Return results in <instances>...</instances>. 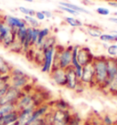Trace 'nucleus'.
<instances>
[{
	"mask_svg": "<svg viewBox=\"0 0 117 125\" xmlns=\"http://www.w3.org/2000/svg\"><path fill=\"white\" fill-rule=\"evenodd\" d=\"M95 77V88L102 91H105L108 81L106 56H95L93 61Z\"/></svg>",
	"mask_w": 117,
	"mask_h": 125,
	"instance_id": "1",
	"label": "nucleus"
},
{
	"mask_svg": "<svg viewBox=\"0 0 117 125\" xmlns=\"http://www.w3.org/2000/svg\"><path fill=\"white\" fill-rule=\"evenodd\" d=\"M10 80L9 84L10 86L15 88L23 90L25 87H27L28 84L31 83V78L23 70L19 68H13L10 72Z\"/></svg>",
	"mask_w": 117,
	"mask_h": 125,
	"instance_id": "2",
	"label": "nucleus"
},
{
	"mask_svg": "<svg viewBox=\"0 0 117 125\" xmlns=\"http://www.w3.org/2000/svg\"><path fill=\"white\" fill-rule=\"evenodd\" d=\"M80 81L85 88H95V77L93 63L82 67V74Z\"/></svg>",
	"mask_w": 117,
	"mask_h": 125,
	"instance_id": "3",
	"label": "nucleus"
},
{
	"mask_svg": "<svg viewBox=\"0 0 117 125\" xmlns=\"http://www.w3.org/2000/svg\"><path fill=\"white\" fill-rule=\"evenodd\" d=\"M23 90L20 89L15 88L13 86H9L7 89V92L4 94V96L0 98V106L8 103H15L17 104V101L19 100V98L22 96Z\"/></svg>",
	"mask_w": 117,
	"mask_h": 125,
	"instance_id": "4",
	"label": "nucleus"
},
{
	"mask_svg": "<svg viewBox=\"0 0 117 125\" xmlns=\"http://www.w3.org/2000/svg\"><path fill=\"white\" fill-rule=\"evenodd\" d=\"M57 46V45H56ZM55 47H50L48 49H43V62L40 66V70L43 73L49 74L52 69V62H53V58L55 54Z\"/></svg>",
	"mask_w": 117,
	"mask_h": 125,
	"instance_id": "5",
	"label": "nucleus"
},
{
	"mask_svg": "<svg viewBox=\"0 0 117 125\" xmlns=\"http://www.w3.org/2000/svg\"><path fill=\"white\" fill-rule=\"evenodd\" d=\"M72 112L70 110L61 111V110H53L52 113V125H69Z\"/></svg>",
	"mask_w": 117,
	"mask_h": 125,
	"instance_id": "6",
	"label": "nucleus"
},
{
	"mask_svg": "<svg viewBox=\"0 0 117 125\" xmlns=\"http://www.w3.org/2000/svg\"><path fill=\"white\" fill-rule=\"evenodd\" d=\"M72 48L73 45H69L67 47L62 46L59 51V68L66 70L71 67L72 60Z\"/></svg>",
	"mask_w": 117,
	"mask_h": 125,
	"instance_id": "7",
	"label": "nucleus"
},
{
	"mask_svg": "<svg viewBox=\"0 0 117 125\" xmlns=\"http://www.w3.org/2000/svg\"><path fill=\"white\" fill-rule=\"evenodd\" d=\"M94 58H95V56L89 47H87V46H81L80 47L78 55H77V59H78V62L81 66L84 67L88 64L93 63Z\"/></svg>",
	"mask_w": 117,
	"mask_h": 125,
	"instance_id": "8",
	"label": "nucleus"
},
{
	"mask_svg": "<svg viewBox=\"0 0 117 125\" xmlns=\"http://www.w3.org/2000/svg\"><path fill=\"white\" fill-rule=\"evenodd\" d=\"M49 77L53 83L58 86V87L65 88L66 83H67V77H66V70L58 68L55 70H51L49 72Z\"/></svg>",
	"mask_w": 117,
	"mask_h": 125,
	"instance_id": "9",
	"label": "nucleus"
},
{
	"mask_svg": "<svg viewBox=\"0 0 117 125\" xmlns=\"http://www.w3.org/2000/svg\"><path fill=\"white\" fill-rule=\"evenodd\" d=\"M3 18L6 25H7L9 28H11L15 31L17 30L18 28L28 27L27 22L24 18H17L15 16H11V15H4Z\"/></svg>",
	"mask_w": 117,
	"mask_h": 125,
	"instance_id": "10",
	"label": "nucleus"
},
{
	"mask_svg": "<svg viewBox=\"0 0 117 125\" xmlns=\"http://www.w3.org/2000/svg\"><path fill=\"white\" fill-rule=\"evenodd\" d=\"M66 77H67V83H66V87L68 90H74L77 89V87L79 86V84L81 83L80 79L77 77L76 72L72 67H70L68 69H66Z\"/></svg>",
	"mask_w": 117,
	"mask_h": 125,
	"instance_id": "11",
	"label": "nucleus"
},
{
	"mask_svg": "<svg viewBox=\"0 0 117 125\" xmlns=\"http://www.w3.org/2000/svg\"><path fill=\"white\" fill-rule=\"evenodd\" d=\"M52 108V105L50 104V102H44L41 105H39L33 111V113L31 115V118L29 120V122H33L35 121H38L39 119H43L44 116L48 112V111Z\"/></svg>",
	"mask_w": 117,
	"mask_h": 125,
	"instance_id": "12",
	"label": "nucleus"
},
{
	"mask_svg": "<svg viewBox=\"0 0 117 125\" xmlns=\"http://www.w3.org/2000/svg\"><path fill=\"white\" fill-rule=\"evenodd\" d=\"M35 109H36L35 107H28L21 110V111H18V119H17L18 125L28 124Z\"/></svg>",
	"mask_w": 117,
	"mask_h": 125,
	"instance_id": "13",
	"label": "nucleus"
},
{
	"mask_svg": "<svg viewBox=\"0 0 117 125\" xmlns=\"http://www.w3.org/2000/svg\"><path fill=\"white\" fill-rule=\"evenodd\" d=\"M107 71H108V81H107V87H108L110 81L114 79L117 72V62L114 58L107 57Z\"/></svg>",
	"mask_w": 117,
	"mask_h": 125,
	"instance_id": "14",
	"label": "nucleus"
},
{
	"mask_svg": "<svg viewBox=\"0 0 117 125\" xmlns=\"http://www.w3.org/2000/svg\"><path fill=\"white\" fill-rule=\"evenodd\" d=\"M18 119V111L8 112L7 114L0 116V125H9L11 123L17 122Z\"/></svg>",
	"mask_w": 117,
	"mask_h": 125,
	"instance_id": "15",
	"label": "nucleus"
},
{
	"mask_svg": "<svg viewBox=\"0 0 117 125\" xmlns=\"http://www.w3.org/2000/svg\"><path fill=\"white\" fill-rule=\"evenodd\" d=\"M49 35H50V29L48 28H39L38 40H37V43H36V45H35V47H34L35 49H41V46H42V44H43L44 40L48 38Z\"/></svg>",
	"mask_w": 117,
	"mask_h": 125,
	"instance_id": "16",
	"label": "nucleus"
},
{
	"mask_svg": "<svg viewBox=\"0 0 117 125\" xmlns=\"http://www.w3.org/2000/svg\"><path fill=\"white\" fill-rule=\"evenodd\" d=\"M14 67L4 57L0 56V75H9Z\"/></svg>",
	"mask_w": 117,
	"mask_h": 125,
	"instance_id": "17",
	"label": "nucleus"
},
{
	"mask_svg": "<svg viewBox=\"0 0 117 125\" xmlns=\"http://www.w3.org/2000/svg\"><path fill=\"white\" fill-rule=\"evenodd\" d=\"M58 5L63 6V7H69V8L72 9V10L77 11L80 14H82V13H84V14H91V12H90L89 10H87L85 7H80L78 5L72 4V3H70V2H68V1H60V2L58 3Z\"/></svg>",
	"mask_w": 117,
	"mask_h": 125,
	"instance_id": "18",
	"label": "nucleus"
},
{
	"mask_svg": "<svg viewBox=\"0 0 117 125\" xmlns=\"http://www.w3.org/2000/svg\"><path fill=\"white\" fill-rule=\"evenodd\" d=\"M52 108L55 110H61V111H68L70 110L71 107L70 103L67 101L63 100V99H58L56 101H52Z\"/></svg>",
	"mask_w": 117,
	"mask_h": 125,
	"instance_id": "19",
	"label": "nucleus"
},
{
	"mask_svg": "<svg viewBox=\"0 0 117 125\" xmlns=\"http://www.w3.org/2000/svg\"><path fill=\"white\" fill-rule=\"evenodd\" d=\"M86 33L90 37H92L93 38H99L103 32L102 30V28L99 27L93 26V25H89L86 27Z\"/></svg>",
	"mask_w": 117,
	"mask_h": 125,
	"instance_id": "20",
	"label": "nucleus"
},
{
	"mask_svg": "<svg viewBox=\"0 0 117 125\" xmlns=\"http://www.w3.org/2000/svg\"><path fill=\"white\" fill-rule=\"evenodd\" d=\"M105 93L109 94L111 96H114V97H117V72L114 79L110 81V83L105 90Z\"/></svg>",
	"mask_w": 117,
	"mask_h": 125,
	"instance_id": "21",
	"label": "nucleus"
},
{
	"mask_svg": "<svg viewBox=\"0 0 117 125\" xmlns=\"http://www.w3.org/2000/svg\"><path fill=\"white\" fill-rule=\"evenodd\" d=\"M15 40H16V31L12 30L6 38H4V40L1 42L0 45L3 46V48H5V49H8L10 48V46L14 43Z\"/></svg>",
	"mask_w": 117,
	"mask_h": 125,
	"instance_id": "22",
	"label": "nucleus"
},
{
	"mask_svg": "<svg viewBox=\"0 0 117 125\" xmlns=\"http://www.w3.org/2000/svg\"><path fill=\"white\" fill-rule=\"evenodd\" d=\"M64 20H65L66 24L69 25L71 28H82L83 26L82 20L76 18L75 17H65Z\"/></svg>",
	"mask_w": 117,
	"mask_h": 125,
	"instance_id": "23",
	"label": "nucleus"
},
{
	"mask_svg": "<svg viewBox=\"0 0 117 125\" xmlns=\"http://www.w3.org/2000/svg\"><path fill=\"white\" fill-rule=\"evenodd\" d=\"M27 31H28V27L18 28L17 30H16V39L20 42L22 46L27 38Z\"/></svg>",
	"mask_w": 117,
	"mask_h": 125,
	"instance_id": "24",
	"label": "nucleus"
},
{
	"mask_svg": "<svg viewBox=\"0 0 117 125\" xmlns=\"http://www.w3.org/2000/svg\"><path fill=\"white\" fill-rule=\"evenodd\" d=\"M99 39L103 43H117V38L112 33H103Z\"/></svg>",
	"mask_w": 117,
	"mask_h": 125,
	"instance_id": "25",
	"label": "nucleus"
},
{
	"mask_svg": "<svg viewBox=\"0 0 117 125\" xmlns=\"http://www.w3.org/2000/svg\"><path fill=\"white\" fill-rule=\"evenodd\" d=\"M57 45V39L54 36H48V38H46L43 42V44L41 46V50L45 49H48V48H50V47H55Z\"/></svg>",
	"mask_w": 117,
	"mask_h": 125,
	"instance_id": "26",
	"label": "nucleus"
},
{
	"mask_svg": "<svg viewBox=\"0 0 117 125\" xmlns=\"http://www.w3.org/2000/svg\"><path fill=\"white\" fill-rule=\"evenodd\" d=\"M24 19L27 22L28 27L33 28H39L40 27V22L35 18V17H30V16H25Z\"/></svg>",
	"mask_w": 117,
	"mask_h": 125,
	"instance_id": "27",
	"label": "nucleus"
},
{
	"mask_svg": "<svg viewBox=\"0 0 117 125\" xmlns=\"http://www.w3.org/2000/svg\"><path fill=\"white\" fill-rule=\"evenodd\" d=\"M14 111H17V105L15 103H8V104L2 105V106H0V116Z\"/></svg>",
	"mask_w": 117,
	"mask_h": 125,
	"instance_id": "28",
	"label": "nucleus"
},
{
	"mask_svg": "<svg viewBox=\"0 0 117 125\" xmlns=\"http://www.w3.org/2000/svg\"><path fill=\"white\" fill-rule=\"evenodd\" d=\"M9 51L13 53H17V54H21L23 53V46L21 45V43L18 40H15L14 43L10 46V48L8 49Z\"/></svg>",
	"mask_w": 117,
	"mask_h": 125,
	"instance_id": "29",
	"label": "nucleus"
},
{
	"mask_svg": "<svg viewBox=\"0 0 117 125\" xmlns=\"http://www.w3.org/2000/svg\"><path fill=\"white\" fill-rule=\"evenodd\" d=\"M17 10L20 12L21 14H23L24 16H30V17H35V13L36 11L32 8H28L24 6H20L17 7Z\"/></svg>",
	"mask_w": 117,
	"mask_h": 125,
	"instance_id": "30",
	"label": "nucleus"
},
{
	"mask_svg": "<svg viewBox=\"0 0 117 125\" xmlns=\"http://www.w3.org/2000/svg\"><path fill=\"white\" fill-rule=\"evenodd\" d=\"M106 52L108 57H112V58H115L117 56V44L116 43H112L111 45L108 46L106 49Z\"/></svg>",
	"mask_w": 117,
	"mask_h": 125,
	"instance_id": "31",
	"label": "nucleus"
},
{
	"mask_svg": "<svg viewBox=\"0 0 117 125\" xmlns=\"http://www.w3.org/2000/svg\"><path fill=\"white\" fill-rule=\"evenodd\" d=\"M82 120L80 117V115L78 113H73L71 115V118H70V121L69 122V125H82Z\"/></svg>",
	"mask_w": 117,
	"mask_h": 125,
	"instance_id": "32",
	"label": "nucleus"
},
{
	"mask_svg": "<svg viewBox=\"0 0 117 125\" xmlns=\"http://www.w3.org/2000/svg\"><path fill=\"white\" fill-rule=\"evenodd\" d=\"M10 75H0V89L9 84Z\"/></svg>",
	"mask_w": 117,
	"mask_h": 125,
	"instance_id": "33",
	"label": "nucleus"
},
{
	"mask_svg": "<svg viewBox=\"0 0 117 125\" xmlns=\"http://www.w3.org/2000/svg\"><path fill=\"white\" fill-rule=\"evenodd\" d=\"M58 8L60 11H62V12H66V13H68V14L72 15L73 17H77V16H79L80 15V13H78L77 11H74V10H72V9L69 8V7H63V6H60V5H58Z\"/></svg>",
	"mask_w": 117,
	"mask_h": 125,
	"instance_id": "34",
	"label": "nucleus"
},
{
	"mask_svg": "<svg viewBox=\"0 0 117 125\" xmlns=\"http://www.w3.org/2000/svg\"><path fill=\"white\" fill-rule=\"evenodd\" d=\"M96 13L99 14L100 16H103V17H107L111 14V11L109 8L103 7H99L96 8Z\"/></svg>",
	"mask_w": 117,
	"mask_h": 125,
	"instance_id": "35",
	"label": "nucleus"
},
{
	"mask_svg": "<svg viewBox=\"0 0 117 125\" xmlns=\"http://www.w3.org/2000/svg\"><path fill=\"white\" fill-rule=\"evenodd\" d=\"M103 125H114V121L110 115L105 114L103 117Z\"/></svg>",
	"mask_w": 117,
	"mask_h": 125,
	"instance_id": "36",
	"label": "nucleus"
},
{
	"mask_svg": "<svg viewBox=\"0 0 117 125\" xmlns=\"http://www.w3.org/2000/svg\"><path fill=\"white\" fill-rule=\"evenodd\" d=\"M35 18H37L39 22H40V21H44L45 19H46V18H45V16L42 11H36V13H35Z\"/></svg>",
	"mask_w": 117,
	"mask_h": 125,
	"instance_id": "37",
	"label": "nucleus"
},
{
	"mask_svg": "<svg viewBox=\"0 0 117 125\" xmlns=\"http://www.w3.org/2000/svg\"><path fill=\"white\" fill-rule=\"evenodd\" d=\"M42 12H43V14H44L45 18H46L49 19V18H53V13H52L51 11H49V10H42Z\"/></svg>",
	"mask_w": 117,
	"mask_h": 125,
	"instance_id": "38",
	"label": "nucleus"
},
{
	"mask_svg": "<svg viewBox=\"0 0 117 125\" xmlns=\"http://www.w3.org/2000/svg\"><path fill=\"white\" fill-rule=\"evenodd\" d=\"M107 4L109 7L117 8V0H109V1H107Z\"/></svg>",
	"mask_w": 117,
	"mask_h": 125,
	"instance_id": "39",
	"label": "nucleus"
},
{
	"mask_svg": "<svg viewBox=\"0 0 117 125\" xmlns=\"http://www.w3.org/2000/svg\"><path fill=\"white\" fill-rule=\"evenodd\" d=\"M108 20L110 21V22H112V23H114V24H116L117 25V18L116 17H111V18H109V19Z\"/></svg>",
	"mask_w": 117,
	"mask_h": 125,
	"instance_id": "40",
	"label": "nucleus"
},
{
	"mask_svg": "<svg viewBox=\"0 0 117 125\" xmlns=\"http://www.w3.org/2000/svg\"><path fill=\"white\" fill-rule=\"evenodd\" d=\"M5 24H6V23H5V21H4L3 16H1V15H0V29L2 28V27H3Z\"/></svg>",
	"mask_w": 117,
	"mask_h": 125,
	"instance_id": "41",
	"label": "nucleus"
},
{
	"mask_svg": "<svg viewBox=\"0 0 117 125\" xmlns=\"http://www.w3.org/2000/svg\"><path fill=\"white\" fill-rule=\"evenodd\" d=\"M82 2L85 4V5H91V4H93L92 2H90L89 0H82Z\"/></svg>",
	"mask_w": 117,
	"mask_h": 125,
	"instance_id": "42",
	"label": "nucleus"
},
{
	"mask_svg": "<svg viewBox=\"0 0 117 125\" xmlns=\"http://www.w3.org/2000/svg\"><path fill=\"white\" fill-rule=\"evenodd\" d=\"M110 33H112L113 35H114L117 38V30H112V31H111Z\"/></svg>",
	"mask_w": 117,
	"mask_h": 125,
	"instance_id": "43",
	"label": "nucleus"
},
{
	"mask_svg": "<svg viewBox=\"0 0 117 125\" xmlns=\"http://www.w3.org/2000/svg\"><path fill=\"white\" fill-rule=\"evenodd\" d=\"M22 1H24V2H27V3H32L34 0H22Z\"/></svg>",
	"mask_w": 117,
	"mask_h": 125,
	"instance_id": "44",
	"label": "nucleus"
},
{
	"mask_svg": "<svg viewBox=\"0 0 117 125\" xmlns=\"http://www.w3.org/2000/svg\"><path fill=\"white\" fill-rule=\"evenodd\" d=\"M103 48H104V49H107V48H108V44H107V43H103Z\"/></svg>",
	"mask_w": 117,
	"mask_h": 125,
	"instance_id": "45",
	"label": "nucleus"
},
{
	"mask_svg": "<svg viewBox=\"0 0 117 125\" xmlns=\"http://www.w3.org/2000/svg\"><path fill=\"white\" fill-rule=\"evenodd\" d=\"M41 125H52L51 123H48V122H44V123H42Z\"/></svg>",
	"mask_w": 117,
	"mask_h": 125,
	"instance_id": "46",
	"label": "nucleus"
},
{
	"mask_svg": "<svg viewBox=\"0 0 117 125\" xmlns=\"http://www.w3.org/2000/svg\"><path fill=\"white\" fill-rule=\"evenodd\" d=\"M9 125H18V123H17V122H14V123H11V124H9Z\"/></svg>",
	"mask_w": 117,
	"mask_h": 125,
	"instance_id": "47",
	"label": "nucleus"
},
{
	"mask_svg": "<svg viewBox=\"0 0 117 125\" xmlns=\"http://www.w3.org/2000/svg\"><path fill=\"white\" fill-rule=\"evenodd\" d=\"M113 15H114V17H116V18H117V11H116V12H114V14H113Z\"/></svg>",
	"mask_w": 117,
	"mask_h": 125,
	"instance_id": "48",
	"label": "nucleus"
},
{
	"mask_svg": "<svg viewBox=\"0 0 117 125\" xmlns=\"http://www.w3.org/2000/svg\"><path fill=\"white\" fill-rule=\"evenodd\" d=\"M38 1H48V0H38Z\"/></svg>",
	"mask_w": 117,
	"mask_h": 125,
	"instance_id": "49",
	"label": "nucleus"
},
{
	"mask_svg": "<svg viewBox=\"0 0 117 125\" xmlns=\"http://www.w3.org/2000/svg\"><path fill=\"white\" fill-rule=\"evenodd\" d=\"M114 59H115V60H116V62H117V56L115 57V58H114Z\"/></svg>",
	"mask_w": 117,
	"mask_h": 125,
	"instance_id": "50",
	"label": "nucleus"
},
{
	"mask_svg": "<svg viewBox=\"0 0 117 125\" xmlns=\"http://www.w3.org/2000/svg\"><path fill=\"white\" fill-rule=\"evenodd\" d=\"M116 44H117V43H116Z\"/></svg>",
	"mask_w": 117,
	"mask_h": 125,
	"instance_id": "51",
	"label": "nucleus"
}]
</instances>
